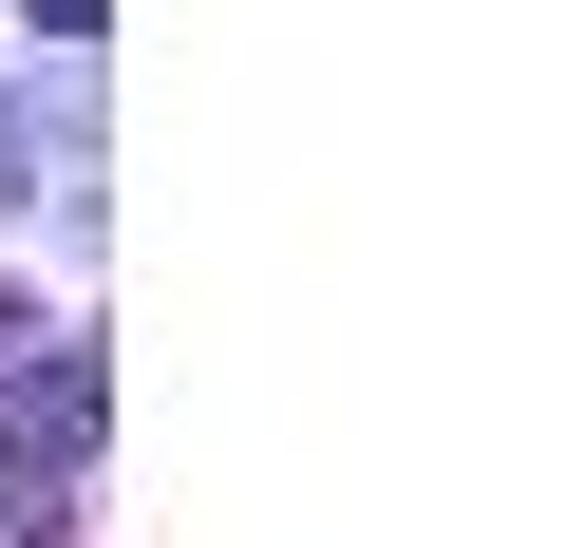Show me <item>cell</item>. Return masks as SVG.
<instances>
[{
	"label": "cell",
	"instance_id": "6da1fadb",
	"mask_svg": "<svg viewBox=\"0 0 567 548\" xmlns=\"http://www.w3.org/2000/svg\"><path fill=\"white\" fill-rule=\"evenodd\" d=\"M20 397H0V548H58L76 529V454H95V416H114V379H95V341H20L0 360Z\"/></svg>",
	"mask_w": 567,
	"mask_h": 548
},
{
	"label": "cell",
	"instance_id": "7a4b0ae2",
	"mask_svg": "<svg viewBox=\"0 0 567 548\" xmlns=\"http://www.w3.org/2000/svg\"><path fill=\"white\" fill-rule=\"evenodd\" d=\"M39 39H95V0H39Z\"/></svg>",
	"mask_w": 567,
	"mask_h": 548
},
{
	"label": "cell",
	"instance_id": "3957f363",
	"mask_svg": "<svg viewBox=\"0 0 567 548\" xmlns=\"http://www.w3.org/2000/svg\"><path fill=\"white\" fill-rule=\"evenodd\" d=\"M0 189H20V114H0Z\"/></svg>",
	"mask_w": 567,
	"mask_h": 548
}]
</instances>
